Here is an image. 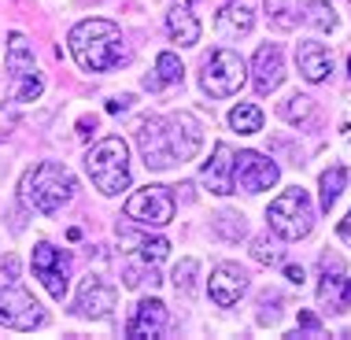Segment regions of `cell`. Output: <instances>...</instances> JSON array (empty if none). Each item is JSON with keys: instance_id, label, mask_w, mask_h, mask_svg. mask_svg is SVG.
<instances>
[{"instance_id": "1", "label": "cell", "mask_w": 351, "mask_h": 340, "mask_svg": "<svg viewBox=\"0 0 351 340\" xmlns=\"http://www.w3.org/2000/svg\"><path fill=\"white\" fill-rule=\"evenodd\" d=\"M137 145L148 170H170L178 163L196 159V152L204 145V130L185 111H178V115H148L137 126Z\"/></svg>"}, {"instance_id": "2", "label": "cell", "mask_w": 351, "mask_h": 340, "mask_svg": "<svg viewBox=\"0 0 351 340\" xmlns=\"http://www.w3.org/2000/svg\"><path fill=\"white\" fill-rule=\"evenodd\" d=\"M71 56L78 60L82 71H111L115 63L126 56V37L115 23H108V19H85L71 30Z\"/></svg>"}, {"instance_id": "3", "label": "cell", "mask_w": 351, "mask_h": 340, "mask_svg": "<svg viewBox=\"0 0 351 340\" xmlns=\"http://www.w3.org/2000/svg\"><path fill=\"white\" fill-rule=\"evenodd\" d=\"M74 174L63 163H56V159H45V163L30 167L23 174V182H19V196H23L26 207H34V211L41 215H56L63 204L74 196Z\"/></svg>"}, {"instance_id": "4", "label": "cell", "mask_w": 351, "mask_h": 340, "mask_svg": "<svg viewBox=\"0 0 351 340\" xmlns=\"http://www.w3.org/2000/svg\"><path fill=\"white\" fill-rule=\"evenodd\" d=\"M85 170L104 196H119L130 185V148L122 137H104L85 152Z\"/></svg>"}, {"instance_id": "5", "label": "cell", "mask_w": 351, "mask_h": 340, "mask_svg": "<svg viewBox=\"0 0 351 340\" xmlns=\"http://www.w3.org/2000/svg\"><path fill=\"white\" fill-rule=\"evenodd\" d=\"M267 222H270V230L278 233L281 241L307 237L311 226H315V204H311L307 189H285L278 200L270 204Z\"/></svg>"}, {"instance_id": "6", "label": "cell", "mask_w": 351, "mask_h": 340, "mask_svg": "<svg viewBox=\"0 0 351 340\" xmlns=\"http://www.w3.org/2000/svg\"><path fill=\"white\" fill-rule=\"evenodd\" d=\"M4 63H8V74H12V89H15V100H23V104H30L41 97V78H37V60H34V49H30V41H26V34H8V56H4Z\"/></svg>"}, {"instance_id": "7", "label": "cell", "mask_w": 351, "mask_h": 340, "mask_svg": "<svg viewBox=\"0 0 351 340\" xmlns=\"http://www.w3.org/2000/svg\"><path fill=\"white\" fill-rule=\"evenodd\" d=\"M244 78H248V67H244V60L233 49H218L204 60L200 85L211 97H233V93H241Z\"/></svg>"}, {"instance_id": "8", "label": "cell", "mask_w": 351, "mask_h": 340, "mask_svg": "<svg viewBox=\"0 0 351 340\" xmlns=\"http://www.w3.org/2000/svg\"><path fill=\"white\" fill-rule=\"evenodd\" d=\"M174 211L178 204L167 185H145L126 200V219H134L137 226H167L174 222Z\"/></svg>"}, {"instance_id": "9", "label": "cell", "mask_w": 351, "mask_h": 340, "mask_svg": "<svg viewBox=\"0 0 351 340\" xmlns=\"http://www.w3.org/2000/svg\"><path fill=\"white\" fill-rule=\"evenodd\" d=\"M0 326L19 329V333H34V329L45 326V311L26 289L8 285L0 289Z\"/></svg>"}, {"instance_id": "10", "label": "cell", "mask_w": 351, "mask_h": 340, "mask_svg": "<svg viewBox=\"0 0 351 340\" xmlns=\"http://www.w3.org/2000/svg\"><path fill=\"white\" fill-rule=\"evenodd\" d=\"M34 274L41 278V285L49 289L52 300H63L71 289V255L49 241H41L34 248Z\"/></svg>"}, {"instance_id": "11", "label": "cell", "mask_w": 351, "mask_h": 340, "mask_svg": "<svg viewBox=\"0 0 351 340\" xmlns=\"http://www.w3.org/2000/svg\"><path fill=\"white\" fill-rule=\"evenodd\" d=\"M281 170L274 159H267L263 152H237L233 159V189H244V193H267V189L278 185Z\"/></svg>"}, {"instance_id": "12", "label": "cell", "mask_w": 351, "mask_h": 340, "mask_svg": "<svg viewBox=\"0 0 351 340\" xmlns=\"http://www.w3.org/2000/svg\"><path fill=\"white\" fill-rule=\"evenodd\" d=\"M207 292L218 307H233L248 292V270L241 263H218L211 270V281H207Z\"/></svg>"}, {"instance_id": "13", "label": "cell", "mask_w": 351, "mask_h": 340, "mask_svg": "<svg viewBox=\"0 0 351 340\" xmlns=\"http://www.w3.org/2000/svg\"><path fill=\"white\" fill-rule=\"evenodd\" d=\"M233 159H237V152L226 145V141H218V145H215V156L207 159L204 170H200V182H204L207 193H215V196L237 193V189H233Z\"/></svg>"}, {"instance_id": "14", "label": "cell", "mask_w": 351, "mask_h": 340, "mask_svg": "<svg viewBox=\"0 0 351 340\" xmlns=\"http://www.w3.org/2000/svg\"><path fill=\"white\" fill-rule=\"evenodd\" d=\"M285 82V60H281V49L278 45H259L252 60V85L259 97H270L274 89Z\"/></svg>"}, {"instance_id": "15", "label": "cell", "mask_w": 351, "mask_h": 340, "mask_svg": "<svg viewBox=\"0 0 351 340\" xmlns=\"http://www.w3.org/2000/svg\"><path fill=\"white\" fill-rule=\"evenodd\" d=\"M167 326H170L167 304H159V300L145 296V300L137 304L134 318L126 322V337H134V340H152V337H163Z\"/></svg>"}, {"instance_id": "16", "label": "cell", "mask_w": 351, "mask_h": 340, "mask_svg": "<svg viewBox=\"0 0 351 340\" xmlns=\"http://www.w3.org/2000/svg\"><path fill=\"white\" fill-rule=\"evenodd\" d=\"M111 311H115V289L104 278H97V274H89L78 292V315L82 318H108Z\"/></svg>"}, {"instance_id": "17", "label": "cell", "mask_w": 351, "mask_h": 340, "mask_svg": "<svg viewBox=\"0 0 351 340\" xmlns=\"http://www.w3.org/2000/svg\"><path fill=\"white\" fill-rule=\"evenodd\" d=\"M296 67L307 82H326L333 71V56L322 41H296Z\"/></svg>"}, {"instance_id": "18", "label": "cell", "mask_w": 351, "mask_h": 340, "mask_svg": "<svg viewBox=\"0 0 351 340\" xmlns=\"http://www.w3.org/2000/svg\"><path fill=\"white\" fill-rule=\"evenodd\" d=\"M318 304L326 311H333V315H344L351 307V278L344 270H337V274L326 270V278L318 285Z\"/></svg>"}, {"instance_id": "19", "label": "cell", "mask_w": 351, "mask_h": 340, "mask_svg": "<svg viewBox=\"0 0 351 340\" xmlns=\"http://www.w3.org/2000/svg\"><path fill=\"white\" fill-rule=\"evenodd\" d=\"M255 26V12L248 0H230L226 12H218V34L222 37H241Z\"/></svg>"}, {"instance_id": "20", "label": "cell", "mask_w": 351, "mask_h": 340, "mask_svg": "<svg viewBox=\"0 0 351 340\" xmlns=\"http://www.w3.org/2000/svg\"><path fill=\"white\" fill-rule=\"evenodd\" d=\"M167 30H170V37H174L178 45H185V49L200 41V23H196V15L189 12L185 4H178V8L167 12Z\"/></svg>"}, {"instance_id": "21", "label": "cell", "mask_w": 351, "mask_h": 340, "mask_svg": "<svg viewBox=\"0 0 351 340\" xmlns=\"http://www.w3.org/2000/svg\"><path fill=\"white\" fill-rule=\"evenodd\" d=\"M185 71H182V60H178L174 52H159L156 60V74H148L145 85L148 89H167V85H182Z\"/></svg>"}, {"instance_id": "22", "label": "cell", "mask_w": 351, "mask_h": 340, "mask_svg": "<svg viewBox=\"0 0 351 340\" xmlns=\"http://www.w3.org/2000/svg\"><path fill=\"white\" fill-rule=\"evenodd\" d=\"M348 167H340V163H333L322 174V182H318V189H322V211H329L337 200H340V193H344V185H348Z\"/></svg>"}, {"instance_id": "23", "label": "cell", "mask_w": 351, "mask_h": 340, "mask_svg": "<svg viewBox=\"0 0 351 340\" xmlns=\"http://www.w3.org/2000/svg\"><path fill=\"white\" fill-rule=\"evenodd\" d=\"M230 126L237 134H259L263 130V111L255 108V104H237L230 111Z\"/></svg>"}, {"instance_id": "24", "label": "cell", "mask_w": 351, "mask_h": 340, "mask_svg": "<svg viewBox=\"0 0 351 340\" xmlns=\"http://www.w3.org/2000/svg\"><path fill=\"white\" fill-rule=\"evenodd\" d=\"M300 19L307 26H315V30H333V26H337V15H333V8H329L326 0H307L303 12H300Z\"/></svg>"}, {"instance_id": "25", "label": "cell", "mask_w": 351, "mask_h": 340, "mask_svg": "<svg viewBox=\"0 0 351 340\" xmlns=\"http://www.w3.org/2000/svg\"><path fill=\"white\" fill-rule=\"evenodd\" d=\"M159 281H163V278H159L156 263H148V259L141 263V267H130V270H126V289H141V285H152V289H156Z\"/></svg>"}, {"instance_id": "26", "label": "cell", "mask_w": 351, "mask_h": 340, "mask_svg": "<svg viewBox=\"0 0 351 340\" xmlns=\"http://www.w3.org/2000/svg\"><path fill=\"white\" fill-rule=\"evenodd\" d=\"M215 230L222 233L226 241H241L244 233H248V226H244L241 215H233V211H222V215H215Z\"/></svg>"}, {"instance_id": "27", "label": "cell", "mask_w": 351, "mask_h": 340, "mask_svg": "<svg viewBox=\"0 0 351 340\" xmlns=\"http://www.w3.org/2000/svg\"><path fill=\"white\" fill-rule=\"evenodd\" d=\"M137 252H141V259L159 263V259H167V255H170V241L167 237H141L137 241Z\"/></svg>"}, {"instance_id": "28", "label": "cell", "mask_w": 351, "mask_h": 340, "mask_svg": "<svg viewBox=\"0 0 351 340\" xmlns=\"http://www.w3.org/2000/svg\"><path fill=\"white\" fill-rule=\"evenodd\" d=\"M311 111H315V100H311V97H300V93H296V97H289V100L281 104V115L289 119V122H300V119H307Z\"/></svg>"}, {"instance_id": "29", "label": "cell", "mask_w": 351, "mask_h": 340, "mask_svg": "<svg viewBox=\"0 0 351 340\" xmlns=\"http://www.w3.org/2000/svg\"><path fill=\"white\" fill-rule=\"evenodd\" d=\"M252 255H255V263H263V267H274V263H281V248H278V244H270V237H255Z\"/></svg>"}, {"instance_id": "30", "label": "cell", "mask_w": 351, "mask_h": 340, "mask_svg": "<svg viewBox=\"0 0 351 340\" xmlns=\"http://www.w3.org/2000/svg\"><path fill=\"white\" fill-rule=\"evenodd\" d=\"M19 274H23V263H19V255H0V289H8V285H15L19 281Z\"/></svg>"}, {"instance_id": "31", "label": "cell", "mask_w": 351, "mask_h": 340, "mask_svg": "<svg viewBox=\"0 0 351 340\" xmlns=\"http://www.w3.org/2000/svg\"><path fill=\"white\" fill-rule=\"evenodd\" d=\"M193 278H196V259H182L174 270V285L178 292H193Z\"/></svg>"}, {"instance_id": "32", "label": "cell", "mask_w": 351, "mask_h": 340, "mask_svg": "<svg viewBox=\"0 0 351 340\" xmlns=\"http://www.w3.org/2000/svg\"><path fill=\"white\" fill-rule=\"evenodd\" d=\"M300 326L303 329H311V333H322V322H318V315H311V311H300Z\"/></svg>"}, {"instance_id": "33", "label": "cell", "mask_w": 351, "mask_h": 340, "mask_svg": "<svg viewBox=\"0 0 351 340\" xmlns=\"http://www.w3.org/2000/svg\"><path fill=\"white\" fill-rule=\"evenodd\" d=\"M130 104H134V97H115V100H108V115H122Z\"/></svg>"}, {"instance_id": "34", "label": "cell", "mask_w": 351, "mask_h": 340, "mask_svg": "<svg viewBox=\"0 0 351 340\" xmlns=\"http://www.w3.org/2000/svg\"><path fill=\"white\" fill-rule=\"evenodd\" d=\"M97 126H100V122H97V115H85V119H78V137H89Z\"/></svg>"}, {"instance_id": "35", "label": "cell", "mask_w": 351, "mask_h": 340, "mask_svg": "<svg viewBox=\"0 0 351 340\" xmlns=\"http://www.w3.org/2000/svg\"><path fill=\"white\" fill-rule=\"evenodd\" d=\"M285 278H289L292 285H303V281H307V274H303V267H285Z\"/></svg>"}, {"instance_id": "36", "label": "cell", "mask_w": 351, "mask_h": 340, "mask_svg": "<svg viewBox=\"0 0 351 340\" xmlns=\"http://www.w3.org/2000/svg\"><path fill=\"white\" fill-rule=\"evenodd\" d=\"M340 237H344V241H351V211H348V219L340 222Z\"/></svg>"}, {"instance_id": "37", "label": "cell", "mask_w": 351, "mask_h": 340, "mask_svg": "<svg viewBox=\"0 0 351 340\" xmlns=\"http://www.w3.org/2000/svg\"><path fill=\"white\" fill-rule=\"evenodd\" d=\"M348 67H351V56H348Z\"/></svg>"}]
</instances>
